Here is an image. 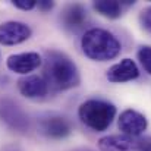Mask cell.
<instances>
[{
	"instance_id": "obj_4",
	"label": "cell",
	"mask_w": 151,
	"mask_h": 151,
	"mask_svg": "<svg viewBox=\"0 0 151 151\" xmlns=\"http://www.w3.org/2000/svg\"><path fill=\"white\" fill-rule=\"evenodd\" d=\"M151 138L131 137L125 134L107 135L99 141L100 151H148Z\"/></svg>"
},
{
	"instance_id": "obj_13",
	"label": "cell",
	"mask_w": 151,
	"mask_h": 151,
	"mask_svg": "<svg viewBox=\"0 0 151 151\" xmlns=\"http://www.w3.org/2000/svg\"><path fill=\"white\" fill-rule=\"evenodd\" d=\"M94 9L101 16H106L109 19H117L122 15V1L116 0H97L93 3Z\"/></svg>"
},
{
	"instance_id": "obj_19",
	"label": "cell",
	"mask_w": 151,
	"mask_h": 151,
	"mask_svg": "<svg viewBox=\"0 0 151 151\" xmlns=\"http://www.w3.org/2000/svg\"><path fill=\"white\" fill-rule=\"evenodd\" d=\"M148 151H151V145H150V148H148Z\"/></svg>"
},
{
	"instance_id": "obj_18",
	"label": "cell",
	"mask_w": 151,
	"mask_h": 151,
	"mask_svg": "<svg viewBox=\"0 0 151 151\" xmlns=\"http://www.w3.org/2000/svg\"><path fill=\"white\" fill-rule=\"evenodd\" d=\"M73 151H93V150H90V148H76Z\"/></svg>"
},
{
	"instance_id": "obj_17",
	"label": "cell",
	"mask_w": 151,
	"mask_h": 151,
	"mask_svg": "<svg viewBox=\"0 0 151 151\" xmlns=\"http://www.w3.org/2000/svg\"><path fill=\"white\" fill-rule=\"evenodd\" d=\"M37 6H38V9H41L43 12H47V10H51V9H53L54 3L50 1V0H37Z\"/></svg>"
},
{
	"instance_id": "obj_5",
	"label": "cell",
	"mask_w": 151,
	"mask_h": 151,
	"mask_svg": "<svg viewBox=\"0 0 151 151\" xmlns=\"http://www.w3.org/2000/svg\"><path fill=\"white\" fill-rule=\"evenodd\" d=\"M0 120L12 131L16 132H27L29 129V117L10 99H0Z\"/></svg>"
},
{
	"instance_id": "obj_10",
	"label": "cell",
	"mask_w": 151,
	"mask_h": 151,
	"mask_svg": "<svg viewBox=\"0 0 151 151\" xmlns=\"http://www.w3.org/2000/svg\"><path fill=\"white\" fill-rule=\"evenodd\" d=\"M139 76V69L132 59H122L119 63L109 68L106 78L113 84H122L128 81H134Z\"/></svg>"
},
{
	"instance_id": "obj_6",
	"label": "cell",
	"mask_w": 151,
	"mask_h": 151,
	"mask_svg": "<svg viewBox=\"0 0 151 151\" xmlns=\"http://www.w3.org/2000/svg\"><path fill=\"white\" fill-rule=\"evenodd\" d=\"M38 132L50 139H63L70 135L72 123L59 114H47L38 120Z\"/></svg>"
},
{
	"instance_id": "obj_7",
	"label": "cell",
	"mask_w": 151,
	"mask_h": 151,
	"mask_svg": "<svg viewBox=\"0 0 151 151\" xmlns=\"http://www.w3.org/2000/svg\"><path fill=\"white\" fill-rule=\"evenodd\" d=\"M32 31L29 25L19 21H6L0 25V44L3 46H16L27 41L31 37Z\"/></svg>"
},
{
	"instance_id": "obj_16",
	"label": "cell",
	"mask_w": 151,
	"mask_h": 151,
	"mask_svg": "<svg viewBox=\"0 0 151 151\" xmlns=\"http://www.w3.org/2000/svg\"><path fill=\"white\" fill-rule=\"evenodd\" d=\"M139 21H141V25L144 27V29H147L148 32H151V6L141 12Z\"/></svg>"
},
{
	"instance_id": "obj_11",
	"label": "cell",
	"mask_w": 151,
	"mask_h": 151,
	"mask_svg": "<svg viewBox=\"0 0 151 151\" xmlns=\"http://www.w3.org/2000/svg\"><path fill=\"white\" fill-rule=\"evenodd\" d=\"M19 93L27 99H41L49 93V84L44 76L40 75H27L18 81Z\"/></svg>"
},
{
	"instance_id": "obj_1",
	"label": "cell",
	"mask_w": 151,
	"mask_h": 151,
	"mask_svg": "<svg viewBox=\"0 0 151 151\" xmlns=\"http://www.w3.org/2000/svg\"><path fill=\"white\" fill-rule=\"evenodd\" d=\"M44 79L49 87L56 91L70 90L79 85L81 76L76 65L65 53L51 50L46 53L44 59Z\"/></svg>"
},
{
	"instance_id": "obj_12",
	"label": "cell",
	"mask_w": 151,
	"mask_h": 151,
	"mask_svg": "<svg viewBox=\"0 0 151 151\" xmlns=\"http://www.w3.org/2000/svg\"><path fill=\"white\" fill-rule=\"evenodd\" d=\"M60 21H62V25L66 29H69V31H78L87 22V10H85V7L82 4H78V3L69 4L62 12Z\"/></svg>"
},
{
	"instance_id": "obj_14",
	"label": "cell",
	"mask_w": 151,
	"mask_h": 151,
	"mask_svg": "<svg viewBox=\"0 0 151 151\" xmlns=\"http://www.w3.org/2000/svg\"><path fill=\"white\" fill-rule=\"evenodd\" d=\"M138 60L141 62L144 70L151 75V47L150 46H142L138 50Z\"/></svg>"
},
{
	"instance_id": "obj_3",
	"label": "cell",
	"mask_w": 151,
	"mask_h": 151,
	"mask_svg": "<svg viewBox=\"0 0 151 151\" xmlns=\"http://www.w3.org/2000/svg\"><path fill=\"white\" fill-rule=\"evenodd\" d=\"M78 116L87 128L96 132H103L111 125L116 116V107L106 100L91 99L79 106Z\"/></svg>"
},
{
	"instance_id": "obj_8",
	"label": "cell",
	"mask_w": 151,
	"mask_h": 151,
	"mask_svg": "<svg viewBox=\"0 0 151 151\" xmlns=\"http://www.w3.org/2000/svg\"><path fill=\"white\" fill-rule=\"evenodd\" d=\"M147 126H148L147 117L134 109H126L119 116V129L125 135L141 137L147 129Z\"/></svg>"
},
{
	"instance_id": "obj_9",
	"label": "cell",
	"mask_w": 151,
	"mask_h": 151,
	"mask_svg": "<svg viewBox=\"0 0 151 151\" xmlns=\"http://www.w3.org/2000/svg\"><path fill=\"white\" fill-rule=\"evenodd\" d=\"M43 59L37 51H27V53H18L12 54L6 60V66L9 70L19 73V75H28L29 72L35 70L41 65Z\"/></svg>"
},
{
	"instance_id": "obj_15",
	"label": "cell",
	"mask_w": 151,
	"mask_h": 151,
	"mask_svg": "<svg viewBox=\"0 0 151 151\" xmlns=\"http://www.w3.org/2000/svg\"><path fill=\"white\" fill-rule=\"evenodd\" d=\"M12 4L21 10H31L37 6V0H12Z\"/></svg>"
},
{
	"instance_id": "obj_2",
	"label": "cell",
	"mask_w": 151,
	"mask_h": 151,
	"mask_svg": "<svg viewBox=\"0 0 151 151\" xmlns=\"http://www.w3.org/2000/svg\"><path fill=\"white\" fill-rule=\"evenodd\" d=\"M81 47L84 54L96 62L111 60L122 50V44L117 37L103 28H91L85 31L81 38Z\"/></svg>"
}]
</instances>
